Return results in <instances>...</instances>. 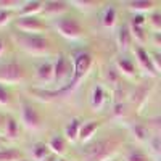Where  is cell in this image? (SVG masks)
<instances>
[{
	"instance_id": "obj_31",
	"label": "cell",
	"mask_w": 161,
	"mask_h": 161,
	"mask_svg": "<svg viewBox=\"0 0 161 161\" xmlns=\"http://www.w3.org/2000/svg\"><path fill=\"white\" fill-rule=\"evenodd\" d=\"M13 19H15V11L0 8V28H5V26L10 24Z\"/></svg>"
},
{
	"instance_id": "obj_41",
	"label": "cell",
	"mask_w": 161,
	"mask_h": 161,
	"mask_svg": "<svg viewBox=\"0 0 161 161\" xmlns=\"http://www.w3.org/2000/svg\"><path fill=\"white\" fill-rule=\"evenodd\" d=\"M2 140H3V136H2V134H0V143H2Z\"/></svg>"
},
{
	"instance_id": "obj_24",
	"label": "cell",
	"mask_w": 161,
	"mask_h": 161,
	"mask_svg": "<svg viewBox=\"0 0 161 161\" xmlns=\"http://www.w3.org/2000/svg\"><path fill=\"white\" fill-rule=\"evenodd\" d=\"M124 161H148V156L139 147H129L124 152Z\"/></svg>"
},
{
	"instance_id": "obj_12",
	"label": "cell",
	"mask_w": 161,
	"mask_h": 161,
	"mask_svg": "<svg viewBox=\"0 0 161 161\" xmlns=\"http://www.w3.org/2000/svg\"><path fill=\"white\" fill-rule=\"evenodd\" d=\"M152 90H153V84L145 82V84H140L139 87H136V90L132 92L130 103L134 105V108H136L137 111H140L145 106V103L148 102V97H150Z\"/></svg>"
},
{
	"instance_id": "obj_4",
	"label": "cell",
	"mask_w": 161,
	"mask_h": 161,
	"mask_svg": "<svg viewBox=\"0 0 161 161\" xmlns=\"http://www.w3.org/2000/svg\"><path fill=\"white\" fill-rule=\"evenodd\" d=\"M53 71H55V86L57 89H64L69 84V80L73 79V58L63 55H57V58L53 60Z\"/></svg>"
},
{
	"instance_id": "obj_28",
	"label": "cell",
	"mask_w": 161,
	"mask_h": 161,
	"mask_svg": "<svg viewBox=\"0 0 161 161\" xmlns=\"http://www.w3.org/2000/svg\"><path fill=\"white\" fill-rule=\"evenodd\" d=\"M23 155L16 148H2L0 150V161H21Z\"/></svg>"
},
{
	"instance_id": "obj_23",
	"label": "cell",
	"mask_w": 161,
	"mask_h": 161,
	"mask_svg": "<svg viewBox=\"0 0 161 161\" xmlns=\"http://www.w3.org/2000/svg\"><path fill=\"white\" fill-rule=\"evenodd\" d=\"M129 130L132 134V137L136 139V142L139 143H150L152 137H150V132H148V127H147L145 124H130L129 126Z\"/></svg>"
},
{
	"instance_id": "obj_34",
	"label": "cell",
	"mask_w": 161,
	"mask_h": 161,
	"mask_svg": "<svg viewBox=\"0 0 161 161\" xmlns=\"http://www.w3.org/2000/svg\"><path fill=\"white\" fill-rule=\"evenodd\" d=\"M129 24H134V26H140V28H145L148 24V16L145 15H132L130 19H129Z\"/></svg>"
},
{
	"instance_id": "obj_36",
	"label": "cell",
	"mask_w": 161,
	"mask_h": 161,
	"mask_svg": "<svg viewBox=\"0 0 161 161\" xmlns=\"http://www.w3.org/2000/svg\"><path fill=\"white\" fill-rule=\"evenodd\" d=\"M150 40H152V44L156 48H159V52H161V32H152Z\"/></svg>"
},
{
	"instance_id": "obj_10",
	"label": "cell",
	"mask_w": 161,
	"mask_h": 161,
	"mask_svg": "<svg viewBox=\"0 0 161 161\" xmlns=\"http://www.w3.org/2000/svg\"><path fill=\"white\" fill-rule=\"evenodd\" d=\"M36 80L40 89H45L55 84V71H53V61H44L36 68Z\"/></svg>"
},
{
	"instance_id": "obj_19",
	"label": "cell",
	"mask_w": 161,
	"mask_h": 161,
	"mask_svg": "<svg viewBox=\"0 0 161 161\" xmlns=\"http://www.w3.org/2000/svg\"><path fill=\"white\" fill-rule=\"evenodd\" d=\"M116 21H118V10H116V5L114 3H108L103 11H102V16H100V23L105 29H113L116 26Z\"/></svg>"
},
{
	"instance_id": "obj_25",
	"label": "cell",
	"mask_w": 161,
	"mask_h": 161,
	"mask_svg": "<svg viewBox=\"0 0 161 161\" xmlns=\"http://www.w3.org/2000/svg\"><path fill=\"white\" fill-rule=\"evenodd\" d=\"M69 5L74 7V8H77L79 11L89 13V11H92V10H95V8L100 5V2H97V0H71Z\"/></svg>"
},
{
	"instance_id": "obj_27",
	"label": "cell",
	"mask_w": 161,
	"mask_h": 161,
	"mask_svg": "<svg viewBox=\"0 0 161 161\" xmlns=\"http://www.w3.org/2000/svg\"><path fill=\"white\" fill-rule=\"evenodd\" d=\"M106 82H108V84L113 87V90H116V89H119V87H123V86L119 84V82H121V74H119L118 69L114 68V64L110 66L108 71H106Z\"/></svg>"
},
{
	"instance_id": "obj_37",
	"label": "cell",
	"mask_w": 161,
	"mask_h": 161,
	"mask_svg": "<svg viewBox=\"0 0 161 161\" xmlns=\"http://www.w3.org/2000/svg\"><path fill=\"white\" fill-rule=\"evenodd\" d=\"M152 124L156 127V130H158V132H161V116L153 118V119H152Z\"/></svg>"
},
{
	"instance_id": "obj_15",
	"label": "cell",
	"mask_w": 161,
	"mask_h": 161,
	"mask_svg": "<svg viewBox=\"0 0 161 161\" xmlns=\"http://www.w3.org/2000/svg\"><path fill=\"white\" fill-rule=\"evenodd\" d=\"M100 126H102V123L97 121V119H90V121H87V123H82L80 134H79V142L84 143V145L90 143L93 140V137H95L97 130L100 129Z\"/></svg>"
},
{
	"instance_id": "obj_11",
	"label": "cell",
	"mask_w": 161,
	"mask_h": 161,
	"mask_svg": "<svg viewBox=\"0 0 161 161\" xmlns=\"http://www.w3.org/2000/svg\"><path fill=\"white\" fill-rule=\"evenodd\" d=\"M89 105L93 113H100L103 111L105 105H106V90L102 84H95L90 89L89 93Z\"/></svg>"
},
{
	"instance_id": "obj_3",
	"label": "cell",
	"mask_w": 161,
	"mask_h": 161,
	"mask_svg": "<svg viewBox=\"0 0 161 161\" xmlns=\"http://www.w3.org/2000/svg\"><path fill=\"white\" fill-rule=\"evenodd\" d=\"M50 26L57 34H60L66 40H71V42H76V40H80L84 37V28L80 26V23L76 18L61 16V18L50 21Z\"/></svg>"
},
{
	"instance_id": "obj_8",
	"label": "cell",
	"mask_w": 161,
	"mask_h": 161,
	"mask_svg": "<svg viewBox=\"0 0 161 161\" xmlns=\"http://www.w3.org/2000/svg\"><path fill=\"white\" fill-rule=\"evenodd\" d=\"M134 55H136V63H137L139 71H142L148 77L158 76V71L155 68V63H153V58H152V53L148 50H145V47L136 45L134 47Z\"/></svg>"
},
{
	"instance_id": "obj_42",
	"label": "cell",
	"mask_w": 161,
	"mask_h": 161,
	"mask_svg": "<svg viewBox=\"0 0 161 161\" xmlns=\"http://www.w3.org/2000/svg\"><path fill=\"white\" fill-rule=\"evenodd\" d=\"M111 161H119V159H118V158H114V159H111Z\"/></svg>"
},
{
	"instance_id": "obj_7",
	"label": "cell",
	"mask_w": 161,
	"mask_h": 161,
	"mask_svg": "<svg viewBox=\"0 0 161 161\" xmlns=\"http://www.w3.org/2000/svg\"><path fill=\"white\" fill-rule=\"evenodd\" d=\"M19 118H21V124L24 129H28L31 132H37L42 126L40 123V114L34 106L28 102H23L19 106Z\"/></svg>"
},
{
	"instance_id": "obj_18",
	"label": "cell",
	"mask_w": 161,
	"mask_h": 161,
	"mask_svg": "<svg viewBox=\"0 0 161 161\" xmlns=\"http://www.w3.org/2000/svg\"><path fill=\"white\" fill-rule=\"evenodd\" d=\"M42 13H44V2H40V0H28V2H23V7L18 11V18L39 16Z\"/></svg>"
},
{
	"instance_id": "obj_20",
	"label": "cell",
	"mask_w": 161,
	"mask_h": 161,
	"mask_svg": "<svg viewBox=\"0 0 161 161\" xmlns=\"http://www.w3.org/2000/svg\"><path fill=\"white\" fill-rule=\"evenodd\" d=\"M66 145H68V142H66L64 136H60V134H53V136L47 140V147L50 148V152L53 155H58V156H63L66 155Z\"/></svg>"
},
{
	"instance_id": "obj_9",
	"label": "cell",
	"mask_w": 161,
	"mask_h": 161,
	"mask_svg": "<svg viewBox=\"0 0 161 161\" xmlns=\"http://www.w3.org/2000/svg\"><path fill=\"white\" fill-rule=\"evenodd\" d=\"M71 5L69 2H61V0H48V2H44V13L42 15L45 18H48L50 21L66 16V13L69 11Z\"/></svg>"
},
{
	"instance_id": "obj_44",
	"label": "cell",
	"mask_w": 161,
	"mask_h": 161,
	"mask_svg": "<svg viewBox=\"0 0 161 161\" xmlns=\"http://www.w3.org/2000/svg\"><path fill=\"white\" fill-rule=\"evenodd\" d=\"M158 161H161V159H158Z\"/></svg>"
},
{
	"instance_id": "obj_13",
	"label": "cell",
	"mask_w": 161,
	"mask_h": 161,
	"mask_svg": "<svg viewBox=\"0 0 161 161\" xmlns=\"http://www.w3.org/2000/svg\"><path fill=\"white\" fill-rule=\"evenodd\" d=\"M114 68L118 69V73L121 74V77H127V79H134L137 76V63L134 61L132 58H127V57H118L116 61H114Z\"/></svg>"
},
{
	"instance_id": "obj_40",
	"label": "cell",
	"mask_w": 161,
	"mask_h": 161,
	"mask_svg": "<svg viewBox=\"0 0 161 161\" xmlns=\"http://www.w3.org/2000/svg\"><path fill=\"white\" fill-rule=\"evenodd\" d=\"M53 161H64L63 158H57V159H53Z\"/></svg>"
},
{
	"instance_id": "obj_33",
	"label": "cell",
	"mask_w": 161,
	"mask_h": 161,
	"mask_svg": "<svg viewBox=\"0 0 161 161\" xmlns=\"http://www.w3.org/2000/svg\"><path fill=\"white\" fill-rule=\"evenodd\" d=\"M11 105V95H10V92L7 90L5 86L0 84V106H10Z\"/></svg>"
},
{
	"instance_id": "obj_22",
	"label": "cell",
	"mask_w": 161,
	"mask_h": 161,
	"mask_svg": "<svg viewBox=\"0 0 161 161\" xmlns=\"http://www.w3.org/2000/svg\"><path fill=\"white\" fill-rule=\"evenodd\" d=\"M50 148L47 147V143L42 142H36L29 147V155H31V161H48L50 158Z\"/></svg>"
},
{
	"instance_id": "obj_5",
	"label": "cell",
	"mask_w": 161,
	"mask_h": 161,
	"mask_svg": "<svg viewBox=\"0 0 161 161\" xmlns=\"http://www.w3.org/2000/svg\"><path fill=\"white\" fill-rule=\"evenodd\" d=\"M24 69L23 66L16 61L7 63L3 66H0V84H7V86H18L24 82Z\"/></svg>"
},
{
	"instance_id": "obj_35",
	"label": "cell",
	"mask_w": 161,
	"mask_h": 161,
	"mask_svg": "<svg viewBox=\"0 0 161 161\" xmlns=\"http://www.w3.org/2000/svg\"><path fill=\"white\" fill-rule=\"evenodd\" d=\"M152 58H153V63H155V68H156L158 74H161V52L152 53Z\"/></svg>"
},
{
	"instance_id": "obj_2",
	"label": "cell",
	"mask_w": 161,
	"mask_h": 161,
	"mask_svg": "<svg viewBox=\"0 0 161 161\" xmlns=\"http://www.w3.org/2000/svg\"><path fill=\"white\" fill-rule=\"evenodd\" d=\"M119 152V143L113 139H102L86 147L82 153L84 161H111Z\"/></svg>"
},
{
	"instance_id": "obj_29",
	"label": "cell",
	"mask_w": 161,
	"mask_h": 161,
	"mask_svg": "<svg viewBox=\"0 0 161 161\" xmlns=\"http://www.w3.org/2000/svg\"><path fill=\"white\" fill-rule=\"evenodd\" d=\"M148 24L153 29V32H161V11L155 10L153 13L148 15Z\"/></svg>"
},
{
	"instance_id": "obj_21",
	"label": "cell",
	"mask_w": 161,
	"mask_h": 161,
	"mask_svg": "<svg viewBox=\"0 0 161 161\" xmlns=\"http://www.w3.org/2000/svg\"><path fill=\"white\" fill-rule=\"evenodd\" d=\"M2 136L5 140H10V142H15L18 137H19V123L15 119V118H5V124H3V132Z\"/></svg>"
},
{
	"instance_id": "obj_43",
	"label": "cell",
	"mask_w": 161,
	"mask_h": 161,
	"mask_svg": "<svg viewBox=\"0 0 161 161\" xmlns=\"http://www.w3.org/2000/svg\"><path fill=\"white\" fill-rule=\"evenodd\" d=\"M21 161H29V159H24V158H23V159H21Z\"/></svg>"
},
{
	"instance_id": "obj_14",
	"label": "cell",
	"mask_w": 161,
	"mask_h": 161,
	"mask_svg": "<svg viewBox=\"0 0 161 161\" xmlns=\"http://www.w3.org/2000/svg\"><path fill=\"white\" fill-rule=\"evenodd\" d=\"M80 127H82V119L80 118H71L68 121V124L63 129V136L68 143H76L79 142V134H80Z\"/></svg>"
},
{
	"instance_id": "obj_26",
	"label": "cell",
	"mask_w": 161,
	"mask_h": 161,
	"mask_svg": "<svg viewBox=\"0 0 161 161\" xmlns=\"http://www.w3.org/2000/svg\"><path fill=\"white\" fill-rule=\"evenodd\" d=\"M129 24V23H127ZM130 28V34H132V39L136 45H140L143 47L145 42H147V32H145V28H140V26H134V24H129Z\"/></svg>"
},
{
	"instance_id": "obj_38",
	"label": "cell",
	"mask_w": 161,
	"mask_h": 161,
	"mask_svg": "<svg viewBox=\"0 0 161 161\" xmlns=\"http://www.w3.org/2000/svg\"><path fill=\"white\" fill-rule=\"evenodd\" d=\"M5 52H7V42L0 37V58H2L5 55Z\"/></svg>"
},
{
	"instance_id": "obj_30",
	"label": "cell",
	"mask_w": 161,
	"mask_h": 161,
	"mask_svg": "<svg viewBox=\"0 0 161 161\" xmlns=\"http://www.w3.org/2000/svg\"><path fill=\"white\" fill-rule=\"evenodd\" d=\"M23 7V2H19V0H0V8L2 10H10V11H15Z\"/></svg>"
},
{
	"instance_id": "obj_32",
	"label": "cell",
	"mask_w": 161,
	"mask_h": 161,
	"mask_svg": "<svg viewBox=\"0 0 161 161\" xmlns=\"http://www.w3.org/2000/svg\"><path fill=\"white\" fill-rule=\"evenodd\" d=\"M126 108L127 105L124 102H113V116L118 119H123V116H126Z\"/></svg>"
},
{
	"instance_id": "obj_1",
	"label": "cell",
	"mask_w": 161,
	"mask_h": 161,
	"mask_svg": "<svg viewBox=\"0 0 161 161\" xmlns=\"http://www.w3.org/2000/svg\"><path fill=\"white\" fill-rule=\"evenodd\" d=\"M11 39L15 44L31 57H50L52 55V44L44 36H28L21 32H13Z\"/></svg>"
},
{
	"instance_id": "obj_6",
	"label": "cell",
	"mask_w": 161,
	"mask_h": 161,
	"mask_svg": "<svg viewBox=\"0 0 161 161\" xmlns=\"http://www.w3.org/2000/svg\"><path fill=\"white\" fill-rule=\"evenodd\" d=\"M15 28L21 34L42 36L47 29V26L39 16H26V18H16L15 19Z\"/></svg>"
},
{
	"instance_id": "obj_16",
	"label": "cell",
	"mask_w": 161,
	"mask_h": 161,
	"mask_svg": "<svg viewBox=\"0 0 161 161\" xmlns=\"http://www.w3.org/2000/svg\"><path fill=\"white\" fill-rule=\"evenodd\" d=\"M126 8L132 15H147L156 10V3L152 0H132V2H126Z\"/></svg>"
},
{
	"instance_id": "obj_17",
	"label": "cell",
	"mask_w": 161,
	"mask_h": 161,
	"mask_svg": "<svg viewBox=\"0 0 161 161\" xmlns=\"http://www.w3.org/2000/svg\"><path fill=\"white\" fill-rule=\"evenodd\" d=\"M116 44H118V48L119 52H127L129 48H132V44H134V39H132V34H130V28L129 24H124L121 26L116 32Z\"/></svg>"
},
{
	"instance_id": "obj_39",
	"label": "cell",
	"mask_w": 161,
	"mask_h": 161,
	"mask_svg": "<svg viewBox=\"0 0 161 161\" xmlns=\"http://www.w3.org/2000/svg\"><path fill=\"white\" fill-rule=\"evenodd\" d=\"M3 124H5V119H3L2 116H0V134L3 132Z\"/></svg>"
}]
</instances>
